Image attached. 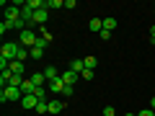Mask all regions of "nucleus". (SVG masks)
Returning a JSON list of instances; mask_svg holds the SVG:
<instances>
[{"label":"nucleus","instance_id":"nucleus-1","mask_svg":"<svg viewBox=\"0 0 155 116\" xmlns=\"http://www.w3.org/2000/svg\"><path fill=\"white\" fill-rule=\"evenodd\" d=\"M18 49H21V44H16V41H5V44L0 47V57L8 62H13L18 57Z\"/></svg>","mask_w":155,"mask_h":116},{"label":"nucleus","instance_id":"nucleus-2","mask_svg":"<svg viewBox=\"0 0 155 116\" xmlns=\"http://www.w3.org/2000/svg\"><path fill=\"white\" fill-rule=\"evenodd\" d=\"M21 98H23L21 88H13V85L3 88V93H0V101H3V103H13V101H21Z\"/></svg>","mask_w":155,"mask_h":116},{"label":"nucleus","instance_id":"nucleus-3","mask_svg":"<svg viewBox=\"0 0 155 116\" xmlns=\"http://www.w3.org/2000/svg\"><path fill=\"white\" fill-rule=\"evenodd\" d=\"M18 18H21V8H18V5H5V21L16 23Z\"/></svg>","mask_w":155,"mask_h":116},{"label":"nucleus","instance_id":"nucleus-4","mask_svg":"<svg viewBox=\"0 0 155 116\" xmlns=\"http://www.w3.org/2000/svg\"><path fill=\"white\" fill-rule=\"evenodd\" d=\"M60 77H62V83H65V85H75L78 80H80V75H78V72H72V70H65Z\"/></svg>","mask_w":155,"mask_h":116},{"label":"nucleus","instance_id":"nucleus-5","mask_svg":"<svg viewBox=\"0 0 155 116\" xmlns=\"http://www.w3.org/2000/svg\"><path fill=\"white\" fill-rule=\"evenodd\" d=\"M47 90H52V93H65V83H62V77L49 80V83H47Z\"/></svg>","mask_w":155,"mask_h":116},{"label":"nucleus","instance_id":"nucleus-6","mask_svg":"<svg viewBox=\"0 0 155 116\" xmlns=\"http://www.w3.org/2000/svg\"><path fill=\"white\" fill-rule=\"evenodd\" d=\"M21 106H23V108H34V111H36V106H39V98H36V95H23V98H21Z\"/></svg>","mask_w":155,"mask_h":116},{"label":"nucleus","instance_id":"nucleus-7","mask_svg":"<svg viewBox=\"0 0 155 116\" xmlns=\"http://www.w3.org/2000/svg\"><path fill=\"white\" fill-rule=\"evenodd\" d=\"M21 93L23 95H34V93H36V85L31 83V77H26V80L21 83Z\"/></svg>","mask_w":155,"mask_h":116},{"label":"nucleus","instance_id":"nucleus-8","mask_svg":"<svg viewBox=\"0 0 155 116\" xmlns=\"http://www.w3.org/2000/svg\"><path fill=\"white\" fill-rule=\"evenodd\" d=\"M44 23H47V8H41V11L34 13V26H41V28H44Z\"/></svg>","mask_w":155,"mask_h":116},{"label":"nucleus","instance_id":"nucleus-9","mask_svg":"<svg viewBox=\"0 0 155 116\" xmlns=\"http://www.w3.org/2000/svg\"><path fill=\"white\" fill-rule=\"evenodd\" d=\"M34 13H36V11H31L28 5L21 8V21H26V26H28V23H34Z\"/></svg>","mask_w":155,"mask_h":116},{"label":"nucleus","instance_id":"nucleus-10","mask_svg":"<svg viewBox=\"0 0 155 116\" xmlns=\"http://www.w3.org/2000/svg\"><path fill=\"white\" fill-rule=\"evenodd\" d=\"M44 72V77H47V83H49V80H57V77H60V70H57V67H47V70H41Z\"/></svg>","mask_w":155,"mask_h":116},{"label":"nucleus","instance_id":"nucleus-11","mask_svg":"<svg viewBox=\"0 0 155 116\" xmlns=\"http://www.w3.org/2000/svg\"><path fill=\"white\" fill-rule=\"evenodd\" d=\"M31 83L36 85V88H44V83H47L44 72H34V75H31Z\"/></svg>","mask_w":155,"mask_h":116},{"label":"nucleus","instance_id":"nucleus-12","mask_svg":"<svg viewBox=\"0 0 155 116\" xmlns=\"http://www.w3.org/2000/svg\"><path fill=\"white\" fill-rule=\"evenodd\" d=\"M88 28L91 31H104V18H91V23H88Z\"/></svg>","mask_w":155,"mask_h":116},{"label":"nucleus","instance_id":"nucleus-13","mask_svg":"<svg viewBox=\"0 0 155 116\" xmlns=\"http://www.w3.org/2000/svg\"><path fill=\"white\" fill-rule=\"evenodd\" d=\"M11 72H13V75H23V72H26V67H23V62L13 60V62H11Z\"/></svg>","mask_w":155,"mask_h":116},{"label":"nucleus","instance_id":"nucleus-14","mask_svg":"<svg viewBox=\"0 0 155 116\" xmlns=\"http://www.w3.org/2000/svg\"><path fill=\"white\" fill-rule=\"evenodd\" d=\"M70 70H72V72H78V75H80V72L85 70V65H83V60H72V62H70Z\"/></svg>","mask_w":155,"mask_h":116},{"label":"nucleus","instance_id":"nucleus-15","mask_svg":"<svg viewBox=\"0 0 155 116\" xmlns=\"http://www.w3.org/2000/svg\"><path fill=\"white\" fill-rule=\"evenodd\" d=\"M62 108H65V103H62V101H49V114H60Z\"/></svg>","mask_w":155,"mask_h":116},{"label":"nucleus","instance_id":"nucleus-16","mask_svg":"<svg viewBox=\"0 0 155 116\" xmlns=\"http://www.w3.org/2000/svg\"><path fill=\"white\" fill-rule=\"evenodd\" d=\"M83 65H85V70H96L98 60H96V57H85V60H83Z\"/></svg>","mask_w":155,"mask_h":116},{"label":"nucleus","instance_id":"nucleus-17","mask_svg":"<svg viewBox=\"0 0 155 116\" xmlns=\"http://www.w3.org/2000/svg\"><path fill=\"white\" fill-rule=\"evenodd\" d=\"M104 28H106V31H111V28H116V18H104Z\"/></svg>","mask_w":155,"mask_h":116},{"label":"nucleus","instance_id":"nucleus-18","mask_svg":"<svg viewBox=\"0 0 155 116\" xmlns=\"http://www.w3.org/2000/svg\"><path fill=\"white\" fill-rule=\"evenodd\" d=\"M34 95H36L39 101H47V88H36V93H34Z\"/></svg>","mask_w":155,"mask_h":116},{"label":"nucleus","instance_id":"nucleus-19","mask_svg":"<svg viewBox=\"0 0 155 116\" xmlns=\"http://www.w3.org/2000/svg\"><path fill=\"white\" fill-rule=\"evenodd\" d=\"M47 8H65V3H62V0H49Z\"/></svg>","mask_w":155,"mask_h":116},{"label":"nucleus","instance_id":"nucleus-20","mask_svg":"<svg viewBox=\"0 0 155 116\" xmlns=\"http://www.w3.org/2000/svg\"><path fill=\"white\" fill-rule=\"evenodd\" d=\"M11 28H13V23H11V21H3V23H0V34L11 31Z\"/></svg>","mask_w":155,"mask_h":116},{"label":"nucleus","instance_id":"nucleus-21","mask_svg":"<svg viewBox=\"0 0 155 116\" xmlns=\"http://www.w3.org/2000/svg\"><path fill=\"white\" fill-rule=\"evenodd\" d=\"M80 77H83V80H93V70H83Z\"/></svg>","mask_w":155,"mask_h":116},{"label":"nucleus","instance_id":"nucleus-22","mask_svg":"<svg viewBox=\"0 0 155 116\" xmlns=\"http://www.w3.org/2000/svg\"><path fill=\"white\" fill-rule=\"evenodd\" d=\"M104 116H116V108H114V106H106V108H104Z\"/></svg>","mask_w":155,"mask_h":116},{"label":"nucleus","instance_id":"nucleus-23","mask_svg":"<svg viewBox=\"0 0 155 116\" xmlns=\"http://www.w3.org/2000/svg\"><path fill=\"white\" fill-rule=\"evenodd\" d=\"M72 93H75V90H72V85H65V93H62V95H67V98H70Z\"/></svg>","mask_w":155,"mask_h":116},{"label":"nucleus","instance_id":"nucleus-24","mask_svg":"<svg viewBox=\"0 0 155 116\" xmlns=\"http://www.w3.org/2000/svg\"><path fill=\"white\" fill-rule=\"evenodd\" d=\"M137 116H155V111H150V108H147V111H140Z\"/></svg>","mask_w":155,"mask_h":116},{"label":"nucleus","instance_id":"nucleus-25","mask_svg":"<svg viewBox=\"0 0 155 116\" xmlns=\"http://www.w3.org/2000/svg\"><path fill=\"white\" fill-rule=\"evenodd\" d=\"M150 39L155 41V26H150Z\"/></svg>","mask_w":155,"mask_h":116},{"label":"nucleus","instance_id":"nucleus-26","mask_svg":"<svg viewBox=\"0 0 155 116\" xmlns=\"http://www.w3.org/2000/svg\"><path fill=\"white\" fill-rule=\"evenodd\" d=\"M150 106H153V108H155V95H153V101H150Z\"/></svg>","mask_w":155,"mask_h":116},{"label":"nucleus","instance_id":"nucleus-27","mask_svg":"<svg viewBox=\"0 0 155 116\" xmlns=\"http://www.w3.org/2000/svg\"><path fill=\"white\" fill-rule=\"evenodd\" d=\"M124 116H137V114H132V111H129V114H124Z\"/></svg>","mask_w":155,"mask_h":116},{"label":"nucleus","instance_id":"nucleus-28","mask_svg":"<svg viewBox=\"0 0 155 116\" xmlns=\"http://www.w3.org/2000/svg\"><path fill=\"white\" fill-rule=\"evenodd\" d=\"M153 13H155V8H153Z\"/></svg>","mask_w":155,"mask_h":116},{"label":"nucleus","instance_id":"nucleus-29","mask_svg":"<svg viewBox=\"0 0 155 116\" xmlns=\"http://www.w3.org/2000/svg\"><path fill=\"white\" fill-rule=\"evenodd\" d=\"M116 116H119V114H116Z\"/></svg>","mask_w":155,"mask_h":116}]
</instances>
